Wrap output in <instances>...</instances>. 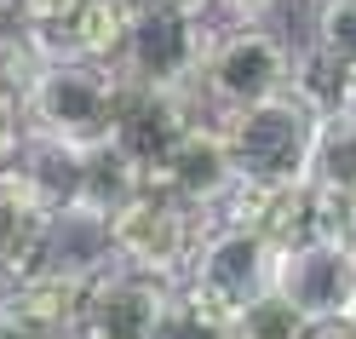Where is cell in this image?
<instances>
[{
    "label": "cell",
    "instance_id": "cell-9",
    "mask_svg": "<svg viewBox=\"0 0 356 339\" xmlns=\"http://www.w3.org/2000/svg\"><path fill=\"white\" fill-rule=\"evenodd\" d=\"M195 116H207L202 93L121 81V104H115V127H109V144H115V150H121L138 173H149V167L172 150V139H178V132H184Z\"/></svg>",
    "mask_w": 356,
    "mask_h": 339
},
{
    "label": "cell",
    "instance_id": "cell-15",
    "mask_svg": "<svg viewBox=\"0 0 356 339\" xmlns=\"http://www.w3.org/2000/svg\"><path fill=\"white\" fill-rule=\"evenodd\" d=\"M305 333H310V316L293 310L276 287L253 293V299L236 310V339H305Z\"/></svg>",
    "mask_w": 356,
    "mask_h": 339
},
{
    "label": "cell",
    "instance_id": "cell-21",
    "mask_svg": "<svg viewBox=\"0 0 356 339\" xmlns=\"http://www.w3.org/2000/svg\"><path fill=\"white\" fill-rule=\"evenodd\" d=\"M213 6H225V12L236 17V24H253V17H270V12L282 6V0H213Z\"/></svg>",
    "mask_w": 356,
    "mask_h": 339
},
{
    "label": "cell",
    "instance_id": "cell-4",
    "mask_svg": "<svg viewBox=\"0 0 356 339\" xmlns=\"http://www.w3.org/2000/svg\"><path fill=\"white\" fill-rule=\"evenodd\" d=\"M287 86H293V40L264 29V17L230 24L225 35H213L207 58H202V75H195V93H202L207 116L276 98Z\"/></svg>",
    "mask_w": 356,
    "mask_h": 339
},
{
    "label": "cell",
    "instance_id": "cell-20",
    "mask_svg": "<svg viewBox=\"0 0 356 339\" xmlns=\"http://www.w3.org/2000/svg\"><path fill=\"white\" fill-rule=\"evenodd\" d=\"M75 6H81V0H12V17H17V24H29L35 40H40V35H52Z\"/></svg>",
    "mask_w": 356,
    "mask_h": 339
},
{
    "label": "cell",
    "instance_id": "cell-11",
    "mask_svg": "<svg viewBox=\"0 0 356 339\" xmlns=\"http://www.w3.org/2000/svg\"><path fill=\"white\" fill-rule=\"evenodd\" d=\"M144 184H161V190H172V196H184L190 207L213 213L218 201L230 196V184H236V161H230V144H225V132H218V121H213V116H207V121L195 116V121L172 139V150L144 173Z\"/></svg>",
    "mask_w": 356,
    "mask_h": 339
},
{
    "label": "cell",
    "instance_id": "cell-27",
    "mask_svg": "<svg viewBox=\"0 0 356 339\" xmlns=\"http://www.w3.org/2000/svg\"><path fill=\"white\" fill-rule=\"evenodd\" d=\"M350 328H356V316H350Z\"/></svg>",
    "mask_w": 356,
    "mask_h": 339
},
{
    "label": "cell",
    "instance_id": "cell-1",
    "mask_svg": "<svg viewBox=\"0 0 356 339\" xmlns=\"http://www.w3.org/2000/svg\"><path fill=\"white\" fill-rule=\"evenodd\" d=\"M115 104H121L115 63H92V58H47L35 81L24 86L29 139L58 144V150L104 144L109 127H115Z\"/></svg>",
    "mask_w": 356,
    "mask_h": 339
},
{
    "label": "cell",
    "instance_id": "cell-23",
    "mask_svg": "<svg viewBox=\"0 0 356 339\" xmlns=\"http://www.w3.org/2000/svg\"><path fill=\"white\" fill-rule=\"evenodd\" d=\"M339 219H345V236L356 242V190H345V196H339Z\"/></svg>",
    "mask_w": 356,
    "mask_h": 339
},
{
    "label": "cell",
    "instance_id": "cell-25",
    "mask_svg": "<svg viewBox=\"0 0 356 339\" xmlns=\"http://www.w3.org/2000/svg\"><path fill=\"white\" fill-rule=\"evenodd\" d=\"M0 339H29L24 328H12V322H0Z\"/></svg>",
    "mask_w": 356,
    "mask_h": 339
},
{
    "label": "cell",
    "instance_id": "cell-19",
    "mask_svg": "<svg viewBox=\"0 0 356 339\" xmlns=\"http://www.w3.org/2000/svg\"><path fill=\"white\" fill-rule=\"evenodd\" d=\"M29 150V109H24V93L0 86V167L17 161Z\"/></svg>",
    "mask_w": 356,
    "mask_h": 339
},
{
    "label": "cell",
    "instance_id": "cell-18",
    "mask_svg": "<svg viewBox=\"0 0 356 339\" xmlns=\"http://www.w3.org/2000/svg\"><path fill=\"white\" fill-rule=\"evenodd\" d=\"M310 47H322L333 63H345V70L356 75V0H316Z\"/></svg>",
    "mask_w": 356,
    "mask_h": 339
},
{
    "label": "cell",
    "instance_id": "cell-13",
    "mask_svg": "<svg viewBox=\"0 0 356 339\" xmlns=\"http://www.w3.org/2000/svg\"><path fill=\"white\" fill-rule=\"evenodd\" d=\"M132 0H81L52 35H40L47 58H92V63H115L132 29Z\"/></svg>",
    "mask_w": 356,
    "mask_h": 339
},
{
    "label": "cell",
    "instance_id": "cell-3",
    "mask_svg": "<svg viewBox=\"0 0 356 339\" xmlns=\"http://www.w3.org/2000/svg\"><path fill=\"white\" fill-rule=\"evenodd\" d=\"M218 132L230 144V161L241 178H305L310 167V144H316V121L322 109L305 104L293 86L276 98L241 104V109H218Z\"/></svg>",
    "mask_w": 356,
    "mask_h": 339
},
{
    "label": "cell",
    "instance_id": "cell-24",
    "mask_svg": "<svg viewBox=\"0 0 356 339\" xmlns=\"http://www.w3.org/2000/svg\"><path fill=\"white\" fill-rule=\"evenodd\" d=\"M339 109H345V116L356 121V75H350V86H345V104H339Z\"/></svg>",
    "mask_w": 356,
    "mask_h": 339
},
{
    "label": "cell",
    "instance_id": "cell-10",
    "mask_svg": "<svg viewBox=\"0 0 356 339\" xmlns=\"http://www.w3.org/2000/svg\"><path fill=\"white\" fill-rule=\"evenodd\" d=\"M92 270L35 265L24 276L0 282V322L24 328L29 339H81V305Z\"/></svg>",
    "mask_w": 356,
    "mask_h": 339
},
{
    "label": "cell",
    "instance_id": "cell-26",
    "mask_svg": "<svg viewBox=\"0 0 356 339\" xmlns=\"http://www.w3.org/2000/svg\"><path fill=\"white\" fill-rule=\"evenodd\" d=\"M0 12H12V0H0Z\"/></svg>",
    "mask_w": 356,
    "mask_h": 339
},
{
    "label": "cell",
    "instance_id": "cell-7",
    "mask_svg": "<svg viewBox=\"0 0 356 339\" xmlns=\"http://www.w3.org/2000/svg\"><path fill=\"white\" fill-rule=\"evenodd\" d=\"M270 270H276V247L270 242L253 236V230H241V224L213 219L178 287L195 293V299L213 305V310H225L230 322H236V310L248 305L253 293L270 287Z\"/></svg>",
    "mask_w": 356,
    "mask_h": 339
},
{
    "label": "cell",
    "instance_id": "cell-2",
    "mask_svg": "<svg viewBox=\"0 0 356 339\" xmlns=\"http://www.w3.org/2000/svg\"><path fill=\"white\" fill-rule=\"evenodd\" d=\"M207 224H213V213L190 207L184 196H172L161 184H138L104 219L109 259L127 265V270H144V276H161V282H184Z\"/></svg>",
    "mask_w": 356,
    "mask_h": 339
},
{
    "label": "cell",
    "instance_id": "cell-5",
    "mask_svg": "<svg viewBox=\"0 0 356 339\" xmlns=\"http://www.w3.org/2000/svg\"><path fill=\"white\" fill-rule=\"evenodd\" d=\"M207 40H213L207 17L167 12V6H138L132 12V29H127V47L115 58V75L138 81V86H178V93H195Z\"/></svg>",
    "mask_w": 356,
    "mask_h": 339
},
{
    "label": "cell",
    "instance_id": "cell-14",
    "mask_svg": "<svg viewBox=\"0 0 356 339\" xmlns=\"http://www.w3.org/2000/svg\"><path fill=\"white\" fill-rule=\"evenodd\" d=\"M305 178H310L316 190H327V196L356 190V121L345 116V109H322Z\"/></svg>",
    "mask_w": 356,
    "mask_h": 339
},
{
    "label": "cell",
    "instance_id": "cell-12",
    "mask_svg": "<svg viewBox=\"0 0 356 339\" xmlns=\"http://www.w3.org/2000/svg\"><path fill=\"white\" fill-rule=\"evenodd\" d=\"M52 219H58V201L24 161L0 167V282L24 276L47 259Z\"/></svg>",
    "mask_w": 356,
    "mask_h": 339
},
{
    "label": "cell",
    "instance_id": "cell-8",
    "mask_svg": "<svg viewBox=\"0 0 356 339\" xmlns=\"http://www.w3.org/2000/svg\"><path fill=\"white\" fill-rule=\"evenodd\" d=\"M178 282L144 276L127 265H98L86 282V305H81V339H155V322L172 299Z\"/></svg>",
    "mask_w": 356,
    "mask_h": 339
},
{
    "label": "cell",
    "instance_id": "cell-22",
    "mask_svg": "<svg viewBox=\"0 0 356 339\" xmlns=\"http://www.w3.org/2000/svg\"><path fill=\"white\" fill-rule=\"evenodd\" d=\"M305 339H356V328L350 322H310Z\"/></svg>",
    "mask_w": 356,
    "mask_h": 339
},
{
    "label": "cell",
    "instance_id": "cell-16",
    "mask_svg": "<svg viewBox=\"0 0 356 339\" xmlns=\"http://www.w3.org/2000/svg\"><path fill=\"white\" fill-rule=\"evenodd\" d=\"M155 339H236V322H230L225 310L202 305L195 293L172 287V299H167V310H161V322H155Z\"/></svg>",
    "mask_w": 356,
    "mask_h": 339
},
{
    "label": "cell",
    "instance_id": "cell-17",
    "mask_svg": "<svg viewBox=\"0 0 356 339\" xmlns=\"http://www.w3.org/2000/svg\"><path fill=\"white\" fill-rule=\"evenodd\" d=\"M345 86H350V70L333 63L322 47H293V93L316 109H339L345 104Z\"/></svg>",
    "mask_w": 356,
    "mask_h": 339
},
{
    "label": "cell",
    "instance_id": "cell-6",
    "mask_svg": "<svg viewBox=\"0 0 356 339\" xmlns=\"http://www.w3.org/2000/svg\"><path fill=\"white\" fill-rule=\"evenodd\" d=\"M270 287L310 322H350L356 316V242L350 236H310L276 253Z\"/></svg>",
    "mask_w": 356,
    "mask_h": 339
}]
</instances>
